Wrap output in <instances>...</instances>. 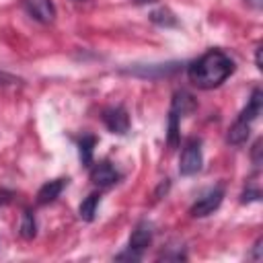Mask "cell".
Masks as SVG:
<instances>
[{
	"label": "cell",
	"instance_id": "4fadbf2b",
	"mask_svg": "<svg viewBox=\"0 0 263 263\" xmlns=\"http://www.w3.org/2000/svg\"><path fill=\"white\" fill-rule=\"evenodd\" d=\"M95 136H84L80 142H78V150H80V160L82 164H92V152H95Z\"/></svg>",
	"mask_w": 263,
	"mask_h": 263
},
{
	"label": "cell",
	"instance_id": "5bb4252c",
	"mask_svg": "<svg viewBox=\"0 0 263 263\" xmlns=\"http://www.w3.org/2000/svg\"><path fill=\"white\" fill-rule=\"evenodd\" d=\"M171 109H175L179 115L187 113L189 109H193V97H191V95H187L185 90L177 92V95H175V99H173V107H171Z\"/></svg>",
	"mask_w": 263,
	"mask_h": 263
},
{
	"label": "cell",
	"instance_id": "52a82bcc",
	"mask_svg": "<svg viewBox=\"0 0 263 263\" xmlns=\"http://www.w3.org/2000/svg\"><path fill=\"white\" fill-rule=\"evenodd\" d=\"M29 14L39 23H51L55 18V6L51 0H25Z\"/></svg>",
	"mask_w": 263,
	"mask_h": 263
},
{
	"label": "cell",
	"instance_id": "3957f363",
	"mask_svg": "<svg viewBox=\"0 0 263 263\" xmlns=\"http://www.w3.org/2000/svg\"><path fill=\"white\" fill-rule=\"evenodd\" d=\"M222 199H224V189H222V187H214V189L205 191V193H203V195H201V197L191 205L189 214H191L193 218L210 216L214 210H218V208H220Z\"/></svg>",
	"mask_w": 263,
	"mask_h": 263
},
{
	"label": "cell",
	"instance_id": "30bf717a",
	"mask_svg": "<svg viewBox=\"0 0 263 263\" xmlns=\"http://www.w3.org/2000/svg\"><path fill=\"white\" fill-rule=\"evenodd\" d=\"M261 107H263V95H261V90L259 88H255L253 90V95H251V101H249V105L240 111V119H245V121H249V123H253L257 117H259V113H261Z\"/></svg>",
	"mask_w": 263,
	"mask_h": 263
},
{
	"label": "cell",
	"instance_id": "ba28073f",
	"mask_svg": "<svg viewBox=\"0 0 263 263\" xmlns=\"http://www.w3.org/2000/svg\"><path fill=\"white\" fill-rule=\"evenodd\" d=\"M66 187V181L64 179H53V181H47L39 191H37V203L45 205V203H51L60 197L62 189Z\"/></svg>",
	"mask_w": 263,
	"mask_h": 263
},
{
	"label": "cell",
	"instance_id": "d6986e66",
	"mask_svg": "<svg viewBox=\"0 0 263 263\" xmlns=\"http://www.w3.org/2000/svg\"><path fill=\"white\" fill-rule=\"evenodd\" d=\"M259 249H261V240L255 242V259H259Z\"/></svg>",
	"mask_w": 263,
	"mask_h": 263
},
{
	"label": "cell",
	"instance_id": "9a60e30c",
	"mask_svg": "<svg viewBox=\"0 0 263 263\" xmlns=\"http://www.w3.org/2000/svg\"><path fill=\"white\" fill-rule=\"evenodd\" d=\"M179 117L181 115L175 109H171V113H168V144L171 146H175L179 142Z\"/></svg>",
	"mask_w": 263,
	"mask_h": 263
},
{
	"label": "cell",
	"instance_id": "2e32d148",
	"mask_svg": "<svg viewBox=\"0 0 263 263\" xmlns=\"http://www.w3.org/2000/svg\"><path fill=\"white\" fill-rule=\"evenodd\" d=\"M150 18H152L154 23H158V25H164V27H173V25H177V18H175L168 10H164V8L154 10V12L150 14Z\"/></svg>",
	"mask_w": 263,
	"mask_h": 263
},
{
	"label": "cell",
	"instance_id": "ffe728a7",
	"mask_svg": "<svg viewBox=\"0 0 263 263\" xmlns=\"http://www.w3.org/2000/svg\"><path fill=\"white\" fill-rule=\"evenodd\" d=\"M76 2H82V0H76Z\"/></svg>",
	"mask_w": 263,
	"mask_h": 263
},
{
	"label": "cell",
	"instance_id": "6da1fadb",
	"mask_svg": "<svg viewBox=\"0 0 263 263\" xmlns=\"http://www.w3.org/2000/svg\"><path fill=\"white\" fill-rule=\"evenodd\" d=\"M234 72V62L220 49H210L201 58L189 64L187 76L189 80L203 90L220 86L230 74Z\"/></svg>",
	"mask_w": 263,
	"mask_h": 263
},
{
	"label": "cell",
	"instance_id": "5b68a950",
	"mask_svg": "<svg viewBox=\"0 0 263 263\" xmlns=\"http://www.w3.org/2000/svg\"><path fill=\"white\" fill-rule=\"evenodd\" d=\"M119 179H121V175H119L117 168H115L111 162H107V160H103V162H99V164H95V166L90 168V181H92L97 187H111V185H115Z\"/></svg>",
	"mask_w": 263,
	"mask_h": 263
},
{
	"label": "cell",
	"instance_id": "8992f818",
	"mask_svg": "<svg viewBox=\"0 0 263 263\" xmlns=\"http://www.w3.org/2000/svg\"><path fill=\"white\" fill-rule=\"evenodd\" d=\"M152 234L154 232H152V224L150 222H138L136 228L132 230L127 249H132V251H136V253L142 255V251L152 242Z\"/></svg>",
	"mask_w": 263,
	"mask_h": 263
},
{
	"label": "cell",
	"instance_id": "7a4b0ae2",
	"mask_svg": "<svg viewBox=\"0 0 263 263\" xmlns=\"http://www.w3.org/2000/svg\"><path fill=\"white\" fill-rule=\"evenodd\" d=\"M203 156H201V142L197 138H191L185 142V148L179 158V173L183 177H191L201 168Z\"/></svg>",
	"mask_w": 263,
	"mask_h": 263
},
{
	"label": "cell",
	"instance_id": "9c48e42d",
	"mask_svg": "<svg viewBox=\"0 0 263 263\" xmlns=\"http://www.w3.org/2000/svg\"><path fill=\"white\" fill-rule=\"evenodd\" d=\"M249 134H251V123L238 117V119L230 125L226 140H228V144H232V146H240V144H245V142H247Z\"/></svg>",
	"mask_w": 263,
	"mask_h": 263
},
{
	"label": "cell",
	"instance_id": "277c9868",
	"mask_svg": "<svg viewBox=\"0 0 263 263\" xmlns=\"http://www.w3.org/2000/svg\"><path fill=\"white\" fill-rule=\"evenodd\" d=\"M101 117H103V123L107 125L109 132L119 134V136L127 134V129H129V115H127V111L123 107H109V109L103 111Z\"/></svg>",
	"mask_w": 263,
	"mask_h": 263
},
{
	"label": "cell",
	"instance_id": "7c38bea8",
	"mask_svg": "<svg viewBox=\"0 0 263 263\" xmlns=\"http://www.w3.org/2000/svg\"><path fill=\"white\" fill-rule=\"evenodd\" d=\"M18 232H21V236H23V238H27V240H29V238H33V236L37 234V222H35L33 212H29V210H25V212H23Z\"/></svg>",
	"mask_w": 263,
	"mask_h": 263
},
{
	"label": "cell",
	"instance_id": "e0dca14e",
	"mask_svg": "<svg viewBox=\"0 0 263 263\" xmlns=\"http://www.w3.org/2000/svg\"><path fill=\"white\" fill-rule=\"evenodd\" d=\"M259 150H261V140H257L255 146H253V162H255V164L261 162V160H259Z\"/></svg>",
	"mask_w": 263,
	"mask_h": 263
},
{
	"label": "cell",
	"instance_id": "ac0fdd59",
	"mask_svg": "<svg viewBox=\"0 0 263 263\" xmlns=\"http://www.w3.org/2000/svg\"><path fill=\"white\" fill-rule=\"evenodd\" d=\"M255 62H257V68L261 70L263 66H261V47H257V55H255Z\"/></svg>",
	"mask_w": 263,
	"mask_h": 263
},
{
	"label": "cell",
	"instance_id": "8fae6325",
	"mask_svg": "<svg viewBox=\"0 0 263 263\" xmlns=\"http://www.w3.org/2000/svg\"><path fill=\"white\" fill-rule=\"evenodd\" d=\"M99 201H101V195L99 193H90L88 197H84L82 203H80V208H78V216L84 222H92L95 220V214H97V208H99Z\"/></svg>",
	"mask_w": 263,
	"mask_h": 263
}]
</instances>
